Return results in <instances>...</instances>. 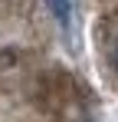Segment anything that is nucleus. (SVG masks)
<instances>
[{"mask_svg":"<svg viewBox=\"0 0 118 122\" xmlns=\"http://www.w3.org/2000/svg\"><path fill=\"white\" fill-rule=\"evenodd\" d=\"M46 7H49L53 20L59 23V30L69 33L72 30V0H46Z\"/></svg>","mask_w":118,"mask_h":122,"instance_id":"1","label":"nucleus"},{"mask_svg":"<svg viewBox=\"0 0 118 122\" xmlns=\"http://www.w3.org/2000/svg\"><path fill=\"white\" fill-rule=\"evenodd\" d=\"M112 66H115V73H118V33H115V40H112Z\"/></svg>","mask_w":118,"mask_h":122,"instance_id":"2","label":"nucleus"}]
</instances>
